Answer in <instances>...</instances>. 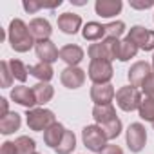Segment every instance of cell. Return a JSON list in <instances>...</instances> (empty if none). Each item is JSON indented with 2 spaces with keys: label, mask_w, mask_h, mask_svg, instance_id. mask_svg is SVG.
<instances>
[{
  "label": "cell",
  "mask_w": 154,
  "mask_h": 154,
  "mask_svg": "<svg viewBox=\"0 0 154 154\" xmlns=\"http://www.w3.org/2000/svg\"><path fill=\"white\" fill-rule=\"evenodd\" d=\"M8 40L11 44V49L17 53H27L36 45V40L33 38L29 26L22 18H13L8 27Z\"/></svg>",
  "instance_id": "6da1fadb"
},
{
  "label": "cell",
  "mask_w": 154,
  "mask_h": 154,
  "mask_svg": "<svg viewBox=\"0 0 154 154\" xmlns=\"http://www.w3.org/2000/svg\"><path fill=\"white\" fill-rule=\"evenodd\" d=\"M120 44L122 40L118 38H103L102 42L91 44L87 49V54L91 60H116L120 56Z\"/></svg>",
  "instance_id": "7a4b0ae2"
},
{
  "label": "cell",
  "mask_w": 154,
  "mask_h": 154,
  "mask_svg": "<svg viewBox=\"0 0 154 154\" xmlns=\"http://www.w3.org/2000/svg\"><path fill=\"white\" fill-rule=\"evenodd\" d=\"M26 122H27V127L31 131L42 132V131H47L53 123H56V116L51 109L35 107V109H29L26 112Z\"/></svg>",
  "instance_id": "3957f363"
},
{
  "label": "cell",
  "mask_w": 154,
  "mask_h": 154,
  "mask_svg": "<svg viewBox=\"0 0 154 154\" xmlns=\"http://www.w3.org/2000/svg\"><path fill=\"white\" fill-rule=\"evenodd\" d=\"M112 63L109 60H91L89 69H87V76L91 78L93 84L96 85H103V84H111L112 80Z\"/></svg>",
  "instance_id": "277c9868"
},
{
  "label": "cell",
  "mask_w": 154,
  "mask_h": 154,
  "mask_svg": "<svg viewBox=\"0 0 154 154\" xmlns=\"http://www.w3.org/2000/svg\"><path fill=\"white\" fill-rule=\"evenodd\" d=\"M141 93L132 87V85H125V87H120L116 91V105L125 111V112H132V111H138L140 109V103H141Z\"/></svg>",
  "instance_id": "5b68a950"
},
{
  "label": "cell",
  "mask_w": 154,
  "mask_h": 154,
  "mask_svg": "<svg viewBox=\"0 0 154 154\" xmlns=\"http://www.w3.org/2000/svg\"><path fill=\"white\" fill-rule=\"evenodd\" d=\"M82 141L91 152H102L107 145V138L100 125H85L82 129Z\"/></svg>",
  "instance_id": "8992f818"
},
{
  "label": "cell",
  "mask_w": 154,
  "mask_h": 154,
  "mask_svg": "<svg viewBox=\"0 0 154 154\" xmlns=\"http://www.w3.org/2000/svg\"><path fill=\"white\" fill-rule=\"evenodd\" d=\"M125 140H127V147L131 152H141L145 143H147V129L143 123L134 122L127 127L125 131Z\"/></svg>",
  "instance_id": "52a82bcc"
},
{
  "label": "cell",
  "mask_w": 154,
  "mask_h": 154,
  "mask_svg": "<svg viewBox=\"0 0 154 154\" xmlns=\"http://www.w3.org/2000/svg\"><path fill=\"white\" fill-rule=\"evenodd\" d=\"M127 38L132 40L141 51H154V31L143 26H132L127 33Z\"/></svg>",
  "instance_id": "ba28073f"
},
{
  "label": "cell",
  "mask_w": 154,
  "mask_h": 154,
  "mask_svg": "<svg viewBox=\"0 0 154 154\" xmlns=\"http://www.w3.org/2000/svg\"><path fill=\"white\" fill-rule=\"evenodd\" d=\"M152 72V65L149 63V62H143V60H140V62H134L132 65H131V69L127 71V78H129V84L132 85V87H141L143 85V82L149 78V74Z\"/></svg>",
  "instance_id": "9c48e42d"
},
{
  "label": "cell",
  "mask_w": 154,
  "mask_h": 154,
  "mask_svg": "<svg viewBox=\"0 0 154 154\" xmlns=\"http://www.w3.org/2000/svg\"><path fill=\"white\" fill-rule=\"evenodd\" d=\"M60 82L67 89H80L85 84V71L80 67H65L60 74Z\"/></svg>",
  "instance_id": "30bf717a"
},
{
  "label": "cell",
  "mask_w": 154,
  "mask_h": 154,
  "mask_svg": "<svg viewBox=\"0 0 154 154\" xmlns=\"http://www.w3.org/2000/svg\"><path fill=\"white\" fill-rule=\"evenodd\" d=\"M114 96H116V91H114V85L112 84H103V85L93 84V87H91V100L94 102V105L112 103Z\"/></svg>",
  "instance_id": "8fae6325"
},
{
  "label": "cell",
  "mask_w": 154,
  "mask_h": 154,
  "mask_svg": "<svg viewBox=\"0 0 154 154\" xmlns=\"http://www.w3.org/2000/svg\"><path fill=\"white\" fill-rule=\"evenodd\" d=\"M11 100L22 107H26L27 111L29 109H35L36 105V98H35V93H33V87H26V85H18V87H13L11 89Z\"/></svg>",
  "instance_id": "7c38bea8"
},
{
  "label": "cell",
  "mask_w": 154,
  "mask_h": 154,
  "mask_svg": "<svg viewBox=\"0 0 154 154\" xmlns=\"http://www.w3.org/2000/svg\"><path fill=\"white\" fill-rule=\"evenodd\" d=\"M85 53L80 45L76 44H67L60 49V60H63L67 63V67H78V63L84 60Z\"/></svg>",
  "instance_id": "4fadbf2b"
},
{
  "label": "cell",
  "mask_w": 154,
  "mask_h": 154,
  "mask_svg": "<svg viewBox=\"0 0 154 154\" xmlns=\"http://www.w3.org/2000/svg\"><path fill=\"white\" fill-rule=\"evenodd\" d=\"M35 51H36V56L40 58V62H44V63H54L60 58V51H58V47L51 40L36 42Z\"/></svg>",
  "instance_id": "5bb4252c"
},
{
  "label": "cell",
  "mask_w": 154,
  "mask_h": 154,
  "mask_svg": "<svg viewBox=\"0 0 154 154\" xmlns=\"http://www.w3.org/2000/svg\"><path fill=\"white\" fill-rule=\"evenodd\" d=\"M58 27L65 35H76L82 27V17L76 13H62L58 17Z\"/></svg>",
  "instance_id": "9a60e30c"
},
{
  "label": "cell",
  "mask_w": 154,
  "mask_h": 154,
  "mask_svg": "<svg viewBox=\"0 0 154 154\" xmlns=\"http://www.w3.org/2000/svg\"><path fill=\"white\" fill-rule=\"evenodd\" d=\"M122 8H123L122 0H96L94 4V11L102 18H111V17L120 15Z\"/></svg>",
  "instance_id": "2e32d148"
},
{
  "label": "cell",
  "mask_w": 154,
  "mask_h": 154,
  "mask_svg": "<svg viewBox=\"0 0 154 154\" xmlns=\"http://www.w3.org/2000/svg\"><path fill=\"white\" fill-rule=\"evenodd\" d=\"M29 31H31V35L36 42H44V40H49V36L53 33V27H51L49 20L38 17V18H33L29 22Z\"/></svg>",
  "instance_id": "e0dca14e"
},
{
  "label": "cell",
  "mask_w": 154,
  "mask_h": 154,
  "mask_svg": "<svg viewBox=\"0 0 154 154\" xmlns=\"http://www.w3.org/2000/svg\"><path fill=\"white\" fill-rule=\"evenodd\" d=\"M82 36L89 42H102L103 38H107L105 26L100 22H87L82 29Z\"/></svg>",
  "instance_id": "ac0fdd59"
},
{
  "label": "cell",
  "mask_w": 154,
  "mask_h": 154,
  "mask_svg": "<svg viewBox=\"0 0 154 154\" xmlns=\"http://www.w3.org/2000/svg\"><path fill=\"white\" fill-rule=\"evenodd\" d=\"M67 129L60 123V122H56V123H53L47 131H44V143L47 145V147H51V149H56L58 147V143L62 141V138H63V132H65Z\"/></svg>",
  "instance_id": "d6986e66"
},
{
  "label": "cell",
  "mask_w": 154,
  "mask_h": 154,
  "mask_svg": "<svg viewBox=\"0 0 154 154\" xmlns=\"http://www.w3.org/2000/svg\"><path fill=\"white\" fill-rule=\"evenodd\" d=\"M27 69H29V74L35 76L38 82H45V84H49L51 78L54 76V71H53V65H51V63L38 62V63H35V65H29Z\"/></svg>",
  "instance_id": "ffe728a7"
},
{
  "label": "cell",
  "mask_w": 154,
  "mask_h": 154,
  "mask_svg": "<svg viewBox=\"0 0 154 154\" xmlns=\"http://www.w3.org/2000/svg\"><path fill=\"white\" fill-rule=\"evenodd\" d=\"M20 125H22V118H20L18 112H9L4 118H0V132L4 136L13 134L15 131L20 129Z\"/></svg>",
  "instance_id": "44dd1931"
},
{
  "label": "cell",
  "mask_w": 154,
  "mask_h": 154,
  "mask_svg": "<svg viewBox=\"0 0 154 154\" xmlns=\"http://www.w3.org/2000/svg\"><path fill=\"white\" fill-rule=\"evenodd\" d=\"M93 118H94L96 125H102V123L111 122V120H114L118 116H116L114 105L112 103H107V105H94L93 107Z\"/></svg>",
  "instance_id": "7402d4cb"
},
{
  "label": "cell",
  "mask_w": 154,
  "mask_h": 154,
  "mask_svg": "<svg viewBox=\"0 0 154 154\" xmlns=\"http://www.w3.org/2000/svg\"><path fill=\"white\" fill-rule=\"evenodd\" d=\"M33 93H35V98H36V105H45L54 96L53 85L45 84V82H38L36 85H33Z\"/></svg>",
  "instance_id": "603a6c76"
},
{
  "label": "cell",
  "mask_w": 154,
  "mask_h": 154,
  "mask_svg": "<svg viewBox=\"0 0 154 154\" xmlns=\"http://www.w3.org/2000/svg\"><path fill=\"white\" fill-rule=\"evenodd\" d=\"M58 6H62V0H54V2H42V0H24V2H22V8H24L29 15H33V13L44 9V8L54 9V8H58Z\"/></svg>",
  "instance_id": "cb8c5ba5"
},
{
  "label": "cell",
  "mask_w": 154,
  "mask_h": 154,
  "mask_svg": "<svg viewBox=\"0 0 154 154\" xmlns=\"http://www.w3.org/2000/svg\"><path fill=\"white\" fill-rule=\"evenodd\" d=\"M138 51H140V47L132 42V40H129L127 36L122 40V44H120V56H118V60L120 62H129L131 58H134L136 54H138Z\"/></svg>",
  "instance_id": "d4e9b609"
},
{
  "label": "cell",
  "mask_w": 154,
  "mask_h": 154,
  "mask_svg": "<svg viewBox=\"0 0 154 154\" xmlns=\"http://www.w3.org/2000/svg\"><path fill=\"white\" fill-rule=\"evenodd\" d=\"M74 149H76V136H74L72 131H65L63 132V138L58 143V147L54 149V152L56 154H71Z\"/></svg>",
  "instance_id": "484cf974"
},
{
  "label": "cell",
  "mask_w": 154,
  "mask_h": 154,
  "mask_svg": "<svg viewBox=\"0 0 154 154\" xmlns=\"http://www.w3.org/2000/svg\"><path fill=\"white\" fill-rule=\"evenodd\" d=\"M100 127H102V131H103L107 141H109V140H116V138L122 134V129H123L120 118H114V120H111V122H105V123H102Z\"/></svg>",
  "instance_id": "4316f807"
},
{
  "label": "cell",
  "mask_w": 154,
  "mask_h": 154,
  "mask_svg": "<svg viewBox=\"0 0 154 154\" xmlns=\"http://www.w3.org/2000/svg\"><path fill=\"white\" fill-rule=\"evenodd\" d=\"M138 114L141 120L145 122H154V98L152 96H145L140 103V109H138Z\"/></svg>",
  "instance_id": "83f0119b"
},
{
  "label": "cell",
  "mask_w": 154,
  "mask_h": 154,
  "mask_svg": "<svg viewBox=\"0 0 154 154\" xmlns=\"http://www.w3.org/2000/svg\"><path fill=\"white\" fill-rule=\"evenodd\" d=\"M9 69H11V72H13V78L15 80H18V82H26L27 80V74H29V69L20 62V60H9Z\"/></svg>",
  "instance_id": "f1b7e54d"
},
{
  "label": "cell",
  "mask_w": 154,
  "mask_h": 154,
  "mask_svg": "<svg viewBox=\"0 0 154 154\" xmlns=\"http://www.w3.org/2000/svg\"><path fill=\"white\" fill-rule=\"evenodd\" d=\"M15 143H17L18 154H35L36 152V143L29 136H18L15 140Z\"/></svg>",
  "instance_id": "f546056e"
},
{
  "label": "cell",
  "mask_w": 154,
  "mask_h": 154,
  "mask_svg": "<svg viewBox=\"0 0 154 154\" xmlns=\"http://www.w3.org/2000/svg\"><path fill=\"white\" fill-rule=\"evenodd\" d=\"M0 85H2L4 89L6 87H11V84H13V72H11V69H9V62H0Z\"/></svg>",
  "instance_id": "4dcf8cb0"
},
{
  "label": "cell",
  "mask_w": 154,
  "mask_h": 154,
  "mask_svg": "<svg viewBox=\"0 0 154 154\" xmlns=\"http://www.w3.org/2000/svg\"><path fill=\"white\" fill-rule=\"evenodd\" d=\"M105 33H107V38H118L120 40V36L125 33V24L122 20L105 24Z\"/></svg>",
  "instance_id": "1f68e13d"
},
{
  "label": "cell",
  "mask_w": 154,
  "mask_h": 154,
  "mask_svg": "<svg viewBox=\"0 0 154 154\" xmlns=\"http://www.w3.org/2000/svg\"><path fill=\"white\" fill-rule=\"evenodd\" d=\"M141 91L145 93V96H152V98H154V71L149 74V78L143 82Z\"/></svg>",
  "instance_id": "d6a6232c"
},
{
  "label": "cell",
  "mask_w": 154,
  "mask_h": 154,
  "mask_svg": "<svg viewBox=\"0 0 154 154\" xmlns=\"http://www.w3.org/2000/svg\"><path fill=\"white\" fill-rule=\"evenodd\" d=\"M0 154H18L17 143L15 141H4L2 147H0Z\"/></svg>",
  "instance_id": "836d02e7"
},
{
  "label": "cell",
  "mask_w": 154,
  "mask_h": 154,
  "mask_svg": "<svg viewBox=\"0 0 154 154\" xmlns=\"http://www.w3.org/2000/svg\"><path fill=\"white\" fill-rule=\"evenodd\" d=\"M100 154H123V150H122V147H120V145L107 143V145H105V149H103Z\"/></svg>",
  "instance_id": "e575fe53"
},
{
  "label": "cell",
  "mask_w": 154,
  "mask_h": 154,
  "mask_svg": "<svg viewBox=\"0 0 154 154\" xmlns=\"http://www.w3.org/2000/svg\"><path fill=\"white\" fill-rule=\"evenodd\" d=\"M154 6V0H149V2H138V0H131V8L134 9H149Z\"/></svg>",
  "instance_id": "d590c367"
},
{
  "label": "cell",
  "mask_w": 154,
  "mask_h": 154,
  "mask_svg": "<svg viewBox=\"0 0 154 154\" xmlns=\"http://www.w3.org/2000/svg\"><path fill=\"white\" fill-rule=\"evenodd\" d=\"M8 103H9V102H8L6 98H0V107H2V111H0V116H2V118H4L6 114H9V112H11Z\"/></svg>",
  "instance_id": "8d00e7d4"
},
{
  "label": "cell",
  "mask_w": 154,
  "mask_h": 154,
  "mask_svg": "<svg viewBox=\"0 0 154 154\" xmlns=\"http://www.w3.org/2000/svg\"><path fill=\"white\" fill-rule=\"evenodd\" d=\"M72 4H76V6H84L85 2H84V0H72Z\"/></svg>",
  "instance_id": "74e56055"
},
{
  "label": "cell",
  "mask_w": 154,
  "mask_h": 154,
  "mask_svg": "<svg viewBox=\"0 0 154 154\" xmlns=\"http://www.w3.org/2000/svg\"><path fill=\"white\" fill-rule=\"evenodd\" d=\"M150 65H152V69H154V54H152V63H150Z\"/></svg>",
  "instance_id": "f35d334b"
},
{
  "label": "cell",
  "mask_w": 154,
  "mask_h": 154,
  "mask_svg": "<svg viewBox=\"0 0 154 154\" xmlns=\"http://www.w3.org/2000/svg\"><path fill=\"white\" fill-rule=\"evenodd\" d=\"M152 127H154V122H152Z\"/></svg>",
  "instance_id": "ab89813d"
},
{
  "label": "cell",
  "mask_w": 154,
  "mask_h": 154,
  "mask_svg": "<svg viewBox=\"0 0 154 154\" xmlns=\"http://www.w3.org/2000/svg\"><path fill=\"white\" fill-rule=\"evenodd\" d=\"M152 20H154V15H152Z\"/></svg>",
  "instance_id": "60d3db41"
},
{
  "label": "cell",
  "mask_w": 154,
  "mask_h": 154,
  "mask_svg": "<svg viewBox=\"0 0 154 154\" xmlns=\"http://www.w3.org/2000/svg\"><path fill=\"white\" fill-rule=\"evenodd\" d=\"M35 154H40V152H35Z\"/></svg>",
  "instance_id": "b9f144b4"
}]
</instances>
